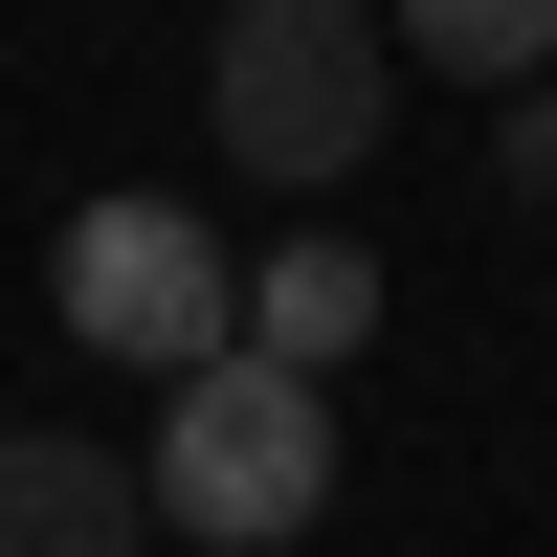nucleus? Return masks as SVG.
<instances>
[{"instance_id": "1", "label": "nucleus", "mask_w": 557, "mask_h": 557, "mask_svg": "<svg viewBox=\"0 0 557 557\" xmlns=\"http://www.w3.org/2000/svg\"><path fill=\"white\" fill-rule=\"evenodd\" d=\"M380 112H401L380 0H223V45H201V134L268 178V201L335 223V201H357V157H380Z\"/></svg>"}, {"instance_id": "4", "label": "nucleus", "mask_w": 557, "mask_h": 557, "mask_svg": "<svg viewBox=\"0 0 557 557\" xmlns=\"http://www.w3.org/2000/svg\"><path fill=\"white\" fill-rule=\"evenodd\" d=\"M0 557H157V491L89 424H0Z\"/></svg>"}, {"instance_id": "3", "label": "nucleus", "mask_w": 557, "mask_h": 557, "mask_svg": "<svg viewBox=\"0 0 557 557\" xmlns=\"http://www.w3.org/2000/svg\"><path fill=\"white\" fill-rule=\"evenodd\" d=\"M45 312H67L89 357H134V380H201V357H246V268H223L201 201H89L67 246H45Z\"/></svg>"}, {"instance_id": "6", "label": "nucleus", "mask_w": 557, "mask_h": 557, "mask_svg": "<svg viewBox=\"0 0 557 557\" xmlns=\"http://www.w3.org/2000/svg\"><path fill=\"white\" fill-rule=\"evenodd\" d=\"M401 67H469V89H535L557 67V0H380Z\"/></svg>"}, {"instance_id": "5", "label": "nucleus", "mask_w": 557, "mask_h": 557, "mask_svg": "<svg viewBox=\"0 0 557 557\" xmlns=\"http://www.w3.org/2000/svg\"><path fill=\"white\" fill-rule=\"evenodd\" d=\"M357 335H380V246H357V223H290V246L246 268V357H290V380H335Z\"/></svg>"}, {"instance_id": "7", "label": "nucleus", "mask_w": 557, "mask_h": 557, "mask_svg": "<svg viewBox=\"0 0 557 557\" xmlns=\"http://www.w3.org/2000/svg\"><path fill=\"white\" fill-rule=\"evenodd\" d=\"M491 178H513V201H557V89H513V112H491Z\"/></svg>"}, {"instance_id": "2", "label": "nucleus", "mask_w": 557, "mask_h": 557, "mask_svg": "<svg viewBox=\"0 0 557 557\" xmlns=\"http://www.w3.org/2000/svg\"><path fill=\"white\" fill-rule=\"evenodd\" d=\"M134 491H157V535H201V557H290L312 513H335V380L201 357V380L157 401V446H134Z\"/></svg>"}]
</instances>
